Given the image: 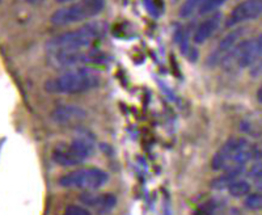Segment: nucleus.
Instances as JSON below:
<instances>
[{"instance_id": "1", "label": "nucleus", "mask_w": 262, "mask_h": 215, "mask_svg": "<svg viewBox=\"0 0 262 215\" xmlns=\"http://www.w3.org/2000/svg\"><path fill=\"white\" fill-rule=\"evenodd\" d=\"M105 34V27L101 23H90L78 29L70 30L60 36L54 37L46 44L50 54L74 53L90 49Z\"/></svg>"}, {"instance_id": "2", "label": "nucleus", "mask_w": 262, "mask_h": 215, "mask_svg": "<svg viewBox=\"0 0 262 215\" xmlns=\"http://www.w3.org/2000/svg\"><path fill=\"white\" fill-rule=\"evenodd\" d=\"M100 84L97 72L86 67H75L60 76L46 81L45 90L59 95H78L88 92Z\"/></svg>"}, {"instance_id": "3", "label": "nucleus", "mask_w": 262, "mask_h": 215, "mask_svg": "<svg viewBox=\"0 0 262 215\" xmlns=\"http://www.w3.org/2000/svg\"><path fill=\"white\" fill-rule=\"evenodd\" d=\"M262 59V34L253 38L238 41L232 50L223 58L222 63L228 71H240L256 66Z\"/></svg>"}, {"instance_id": "4", "label": "nucleus", "mask_w": 262, "mask_h": 215, "mask_svg": "<svg viewBox=\"0 0 262 215\" xmlns=\"http://www.w3.org/2000/svg\"><path fill=\"white\" fill-rule=\"evenodd\" d=\"M95 154V142L88 134H79L70 143H62L54 149L53 159L62 167H75Z\"/></svg>"}, {"instance_id": "5", "label": "nucleus", "mask_w": 262, "mask_h": 215, "mask_svg": "<svg viewBox=\"0 0 262 215\" xmlns=\"http://www.w3.org/2000/svg\"><path fill=\"white\" fill-rule=\"evenodd\" d=\"M106 0H78L72 4L57 9L51 15V23L55 25H70L83 23L102 12Z\"/></svg>"}, {"instance_id": "6", "label": "nucleus", "mask_w": 262, "mask_h": 215, "mask_svg": "<svg viewBox=\"0 0 262 215\" xmlns=\"http://www.w3.org/2000/svg\"><path fill=\"white\" fill-rule=\"evenodd\" d=\"M109 180V175L100 168H80L63 175L59 179V185L63 188L96 190L105 185Z\"/></svg>"}, {"instance_id": "7", "label": "nucleus", "mask_w": 262, "mask_h": 215, "mask_svg": "<svg viewBox=\"0 0 262 215\" xmlns=\"http://www.w3.org/2000/svg\"><path fill=\"white\" fill-rule=\"evenodd\" d=\"M53 58L54 64H60V66H81V64H92L98 63L105 59L100 51L97 50H81L74 51V53H60V54H50Z\"/></svg>"}, {"instance_id": "8", "label": "nucleus", "mask_w": 262, "mask_h": 215, "mask_svg": "<svg viewBox=\"0 0 262 215\" xmlns=\"http://www.w3.org/2000/svg\"><path fill=\"white\" fill-rule=\"evenodd\" d=\"M262 15V0H243L231 11L227 17V28L236 27V25L254 20Z\"/></svg>"}, {"instance_id": "9", "label": "nucleus", "mask_w": 262, "mask_h": 215, "mask_svg": "<svg viewBox=\"0 0 262 215\" xmlns=\"http://www.w3.org/2000/svg\"><path fill=\"white\" fill-rule=\"evenodd\" d=\"M80 201L84 206L95 210L97 214H106L117 205V197L112 193H93L91 190L80 195Z\"/></svg>"}, {"instance_id": "10", "label": "nucleus", "mask_w": 262, "mask_h": 215, "mask_svg": "<svg viewBox=\"0 0 262 215\" xmlns=\"http://www.w3.org/2000/svg\"><path fill=\"white\" fill-rule=\"evenodd\" d=\"M85 111L80 106H74V105H60L51 112V118L54 122L64 126L78 125L85 120Z\"/></svg>"}, {"instance_id": "11", "label": "nucleus", "mask_w": 262, "mask_h": 215, "mask_svg": "<svg viewBox=\"0 0 262 215\" xmlns=\"http://www.w3.org/2000/svg\"><path fill=\"white\" fill-rule=\"evenodd\" d=\"M244 32V28H237V29L232 30L231 33L227 34L226 37H223V38L221 39V42L217 44L216 49L210 54L209 59H207V63H209L210 66H215L217 63H221L227 54L232 50L233 46L240 41V38H242Z\"/></svg>"}, {"instance_id": "12", "label": "nucleus", "mask_w": 262, "mask_h": 215, "mask_svg": "<svg viewBox=\"0 0 262 215\" xmlns=\"http://www.w3.org/2000/svg\"><path fill=\"white\" fill-rule=\"evenodd\" d=\"M240 138H231L221 148L217 149L216 154L212 156L211 168L214 170H226L232 164V159L235 155L236 147L238 144Z\"/></svg>"}, {"instance_id": "13", "label": "nucleus", "mask_w": 262, "mask_h": 215, "mask_svg": "<svg viewBox=\"0 0 262 215\" xmlns=\"http://www.w3.org/2000/svg\"><path fill=\"white\" fill-rule=\"evenodd\" d=\"M222 23V15L219 12H214L206 17L205 20L201 21L200 25L196 27L195 32H194L193 41L195 42L196 45H202L205 44L207 39H210L212 37V34L215 33L219 28Z\"/></svg>"}, {"instance_id": "14", "label": "nucleus", "mask_w": 262, "mask_h": 215, "mask_svg": "<svg viewBox=\"0 0 262 215\" xmlns=\"http://www.w3.org/2000/svg\"><path fill=\"white\" fill-rule=\"evenodd\" d=\"M228 191L229 195L232 197H245L250 193V184L247 181V180H240L236 179L235 181H232L228 185Z\"/></svg>"}, {"instance_id": "15", "label": "nucleus", "mask_w": 262, "mask_h": 215, "mask_svg": "<svg viewBox=\"0 0 262 215\" xmlns=\"http://www.w3.org/2000/svg\"><path fill=\"white\" fill-rule=\"evenodd\" d=\"M205 3V0H185L180 7V17L189 18L195 12H200L201 7Z\"/></svg>"}, {"instance_id": "16", "label": "nucleus", "mask_w": 262, "mask_h": 215, "mask_svg": "<svg viewBox=\"0 0 262 215\" xmlns=\"http://www.w3.org/2000/svg\"><path fill=\"white\" fill-rule=\"evenodd\" d=\"M244 205L249 210H262V193H249L245 198Z\"/></svg>"}, {"instance_id": "17", "label": "nucleus", "mask_w": 262, "mask_h": 215, "mask_svg": "<svg viewBox=\"0 0 262 215\" xmlns=\"http://www.w3.org/2000/svg\"><path fill=\"white\" fill-rule=\"evenodd\" d=\"M226 2L227 0H205V3L200 9V13L201 15H211V13L216 12V9L223 6Z\"/></svg>"}, {"instance_id": "18", "label": "nucleus", "mask_w": 262, "mask_h": 215, "mask_svg": "<svg viewBox=\"0 0 262 215\" xmlns=\"http://www.w3.org/2000/svg\"><path fill=\"white\" fill-rule=\"evenodd\" d=\"M215 207H216V205H215L214 201H206L194 210L193 215H214Z\"/></svg>"}, {"instance_id": "19", "label": "nucleus", "mask_w": 262, "mask_h": 215, "mask_svg": "<svg viewBox=\"0 0 262 215\" xmlns=\"http://www.w3.org/2000/svg\"><path fill=\"white\" fill-rule=\"evenodd\" d=\"M63 215H92L88 209L83 206H79V205H70V206L66 207L64 214Z\"/></svg>"}, {"instance_id": "20", "label": "nucleus", "mask_w": 262, "mask_h": 215, "mask_svg": "<svg viewBox=\"0 0 262 215\" xmlns=\"http://www.w3.org/2000/svg\"><path fill=\"white\" fill-rule=\"evenodd\" d=\"M249 175L254 179H261L262 177V161H256L249 169Z\"/></svg>"}, {"instance_id": "21", "label": "nucleus", "mask_w": 262, "mask_h": 215, "mask_svg": "<svg viewBox=\"0 0 262 215\" xmlns=\"http://www.w3.org/2000/svg\"><path fill=\"white\" fill-rule=\"evenodd\" d=\"M256 97H257V101L261 102V104H262V84H261V85H259L258 90H257Z\"/></svg>"}, {"instance_id": "22", "label": "nucleus", "mask_w": 262, "mask_h": 215, "mask_svg": "<svg viewBox=\"0 0 262 215\" xmlns=\"http://www.w3.org/2000/svg\"><path fill=\"white\" fill-rule=\"evenodd\" d=\"M27 2L29 4H39V3H42L43 0H27Z\"/></svg>"}, {"instance_id": "23", "label": "nucleus", "mask_w": 262, "mask_h": 215, "mask_svg": "<svg viewBox=\"0 0 262 215\" xmlns=\"http://www.w3.org/2000/svg\"><path fill=\"white\" fill-rule=\"evenodd\" d=\"M58 3H62V4H66V3H71V2H74V0H57Z\"/></svg>"}, {"instance_id": "24", "label": "nucleus", "mask_w": 262, "mask_h": 215, "mask_svg": "<svg viewBox=\"0 0 262 215\" xmlns=\"http://www.w3.org/2000/svg\"><path fill=\"white\" fill-rule=\"evenodd\" d=\"M0 2H2V0H0Z\"/></svg>"}]
</instances>
